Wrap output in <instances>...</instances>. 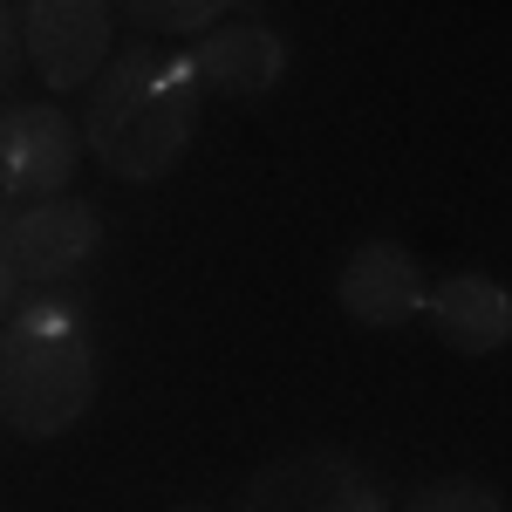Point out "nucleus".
<instances>
[{"instance_id":"f257e3e1","label":"nucleus","mask_w":512,"mask_h":512,"mask_svg":"<svg viewBox=\"0 0 512 512\" xmlns=\"http://www.w3.org/2000/svg\"><path fill=\"white\" fill-rule=\"evenodd\" d=\"M198 110H205V89L185 48H123L89 82L82 151L123 185H158L192 151Z\"/></svg>"},{"instance_id":"f03ea898","label":"nucleus","mask_w":512,"mask_h":512,"mask_svg":"<svg viewBox=\"0 0 512 512\" xmlns=\"http://www.w3.org/2000/svg\"><path fill=\"white\" fill-rule=\"evenodd\" d=\"M96 383H103V362H96L82 301L69 294L14 301V315L0 328V424L14 437L48 444L89 417Z\"/></svg>"},{"instance_id":"7ed1b4c3","label":"nucleus","mask_w":512,"mask_h":512,"mask_svg":"<svg viewBox=\"0 0 512 512\" xmlns=\"http://www.w3.org/2000/svg\"><path fill=\"white\" fill-rule=\"evenodd\" d=\"M239 512H390V492L362 458L335 444H308L246 478Z\"/></svg>"},{"instance_id":"20e7f679","label":"nucleus","mask_w":512,"mask_h":512,"mask_svg":"<svg viewBox=\"0 0 512 512\" xmlns=\"http://www.w3.org/2000/svg\"><path fill=\"white\" fill-rule=\"evenodd\" d=\"M96 246H103V219H96V205L69 192L0 212V260L21 287H55V280L82 274L96 260Z\"/></svg>"},{"instance_id":"39448f33","label":"nucleus","mask_w":512,"mask_h":512,"mask_svg":"<svg viewBox=\"0 0 512 512\" xmlns=\"http://www.w3.org/2000/svg\"><path fill=\"white\" fill-rule=\"evenodd\" d=\"M21 55L35 62V76L69 96L103 76V62L117 55V7L110 0H28L21 7Z\"/></svg>"},{"instance_id":"423d86ee","label":"nucleus","mask_w":512,"mask_h":512,"mask_svg":"<svg viewBox=\"0 0 512 512\" xmlns=\"http://www.w3.org/2000/svg\"><path fill=\"white\" fill-rule=\"evenodd\" d=\"M82 137L69 110L55 103H0V185L7 198H55L69 192Z\"/></svg>"},{"instance_id":"0eeeda50","label":"nucleus","mask_w":512,"mask_h":512,"mask_svg":"<svg viewBox=\"0 0 512 512\" xmlns=\"http://www.w3.org/2000/svg\"><path fill=\"white\" fill-rule=\"evenodd\" d=\"M424 267L403 239H362L349 260H342V280H335V301L355 328H403V321L424 315Z\"/></svg>"},{"instance_id":"6e6552de","label":"nucleus","mask_w":512,"mask_h":512,"mask_svg":"<svg viewBox=\"0 0 512 512\" xmlns=\"http://www.w3.org/2000/svg\"><path fill=\"white\" fill-rule=\"evenodd\" d=\"M185 62H192L198 89L233 96V103H260L287 76V41L267 21H219V28H205V41H198Z\"/></svg>"},{"instance_id":"1a4fd4ad","label":"nucleus","mask_w":512,"mask_h":512,"mask_svg":"<svg viewBox=\"0 0 512 512\" xmlns=\"http://www.w3.org/2000/svg\"><path fill=\"white\" fill-rule=\"evenodd\" d=\"M424 315L458 355H499L512 342V294L492 274H444L424 287Z\"/></svg>"},{"instance_id":"9d476101","label":"nucleus","mask_w":512,"mask_h":512,"mask_svg":"<svg viewBox=\"0 0 512 512\" xmlns=\"http://www.w3.org/2000/svg\"><path fill=\"white\" fill-rule=\"evenodd\" d=\"M110 7L130 14V28H144V35H205L239 0H110Z\"/></svg>"},{"instance_id":"9b49d317","label":"nucleus","mask_w":512,"mask_h":512,"mask_svg":"<svg viewBox=\"0 0 512 512\" xmlns=\"http://www.w3.org/2000/svg\"><path fill=\"white\" fill-rule=\"evenodd\" d=\"M390 512H506V499L492 485H478V478H431Z\"/></svg>"},{"instance_id":"f8f14e48","label":"nucleus","mask_w":512,"mask_h":512,"mask_svg":"<svg viewBox=\"0 0 512 512\" xmlns=\"http://www.w3.org/2000/svg\"><path fill=\"white\" fill-rule=\"evenodd\" d=\"M21 76V21L0 7V96H7V82Z\"/></svg>"},{"instance_id":"ddd939ff","label":"nucleus","mask_w":512,"mask_h":512,"mask_svg":"<svg viewBox=\"0 0 512 512\" xmlns=\"http://www.w3.org/2000/svg\"><path fill=\"white\" fill-rule=\"evenodd\" d=\"M14 301H21V280L7 274V260H0V328H7V315H14Z\"/></svg>"},{"instance_id":"4468645a","label":"nucleus","mask_w":512,"mask_h":512,"mask_svg":"<svg viewBox=\"0 0 512 512\" xmlns=\"http://www.w3.org/2000/svg\"><path fill=\"white\" fill-rule=\"evenodd\" d=\"M0 205H7V185H0Z\"/></svg>"}]
</instances>
